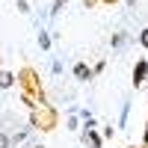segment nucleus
Masks as SVG:
<instances>
[{
	"label": "nucleus",
	"mask_w": 148,
	"mask_h": 148,
	"mask_svg": "<svg viewBox=\"0 0 148 148\" xmlns=\"http://www.w3.org/2000/svg\"><path fill=\"white\" fill-rule=\"evenodd\" d=\"M33 127H39V130H53V127H56V113H53L51 107H45V104L33 107Z\"/></svg>",
	"instance_id": "nucleus-1"
},
{
	"label": "nucleus",
	"mask_w": 148,
	"mask_h": 148,
	"mask_svg": "<svg viewBox=\"0 0 148 148\" xmlns=\"http://www.w3.org/2000/svg\"><path fill=\"white\" fill-rule=\"evenodd\" d=\"M18 80H21V86H24V92H30V95H36V89H39V77H36V71L33 68H24L21 74H18Z\"/></svg>",
	"instance_id": "nucleus-2"
},
{
	"label": "nucleus",
	"mask_w": 148,
	"mask_h": 148,
	"mask_svg": "<svg viewBox=\"0 0 148 148\" xmlns=\"http://www.w3.org/2000/svg\"><path fill=\"white\" fill-rule=\"evenodd\" d=\"M148 77V59H136V65H133V83H142Z\"/></svg>",
	"instance_id": "nucleus-3"
},
{
	"label": "nucleus",
	"mask_w": 148,
	"mask_h": 148,
	"mask_svg": "<svg viewBox=\"0 0 148 148\" xmlns=\"http://www.w3.org/2000/svg\"><path fill=\"white\" fill-rule=\"evenodd\" d=\"M74 77H77L80 83H86V80H92V68L86 65V62H77V65H74Z\"/></svg>",
	"instance_id": "nucleus-4"
},
{
	"label": "nucleus",
	"mask_w": 148,
	"mask_h": 148,
	"mask_svg": "<svg viewBox=\"0 0 148 148\" xmlns=\"http://www.w3.org/2000/svg\"><path fill=\"white\" fill-rule=\"evenodd\" d=\"M9 86H15V74L12 71H0V89H9Z\"/></svg>",
	"instance_id": "nucleus-5"
},
{
	"label": "nucleus",
	"mask_w": 148,
	"mask_h": 148,
	"mask_svg": "<svg viewBox=\"0 0 148 148\" xmlns=\"http://www.w3.org/2000/svg\"><path fill=\"white\" fill-rule=\"evenodd\" d=\"M83 139H86V145H89V148H101V136H98L95 130H89V133H86Z\"/></svg>",
	"instance_id": "nucleus-6"
},
{
	"label": "nucleus",
	"mask_w": 148,
	"mask_h": 148,
	"mask_svg": "<svg viewBox=\"0 0 148 148\" xmlns=\"http://www.w3.org/2000/svg\"><path fill=\"white\" fill-rule=\"evenodd\" d=\"M39 45H42V51H47V47H51V39L42 33V36H39Z\"/></svg>",
	"instance_id": "nucleus-7"
},
{
	"label": "nucleus",
	"mask_w": 148,
	"mask_h": 148,
	"mask_svg": "<svg viewBox=\"0 0 148 148\" xmlns=\"http://www.w3.org/2000/svg\"><path fill=\"white\" fill-rule=\"evenodd\" d=\"M139 45H142V47H148V27L139 33Z\"/></svg>",
	"instance_id": "nucleus-8"
},
{
	"label": "nucleus",
	"mask_w": 148,
	"mask_h": 148,
	"mask_svg": "<svg viewBox=\"0 0 148 148\" xmlns=\"http://www.w3.org/2000/svg\"><path fill=\"white\" fill-rule=\"evenodd\" d=\"M9 145H12V139L6 136V133H0V148H9Z\"/></svg>",
	"instance_id": "nucleus-9"
},
{
	"label": "nucleus",
	"mask_w": 148,
	"mask_h": 148,
	"mask_svg": "<svg viewBox=\"0 0 148 148\" xmlns=\"http://www.w3.org/2000/svg\"><path fill=\"white\" fill-rule=\"evenodd\" d=\"M18 12H30V3H27V0H18Z\"/></svg>",
	"instance_id": "nucleus-10"
},
{
	"label": "nucleus",
	"mask_w": 148,
	"mask_h": 148,
	"mask_svg": "<svg viewBox=\"0 0 148 148\" xmlns=\"http://www.w3.org/2000/svg\"><path fill=\"white\" fill-rule=\"evenodd\" d=\"M62 3H68V0H53V12H59V9H62Z\"/></svg>",
	"instance_id": "nucleus-11"
},
{
	"label": "nucleus",
	"mask_w": 148,
	"mask_h": 148,
	"mask_svg": "<svg viewBox=\"0 0 148 148\" xmlns=\"http://www.w3.org/2000/svg\"><path fill=\"white\" fill-rule=\"evenodd\" d=\"M83 3H86V6H95V3H98V0H83Z\"/></svg>",
	"instance_id": "nucleus-12"
},
{
	"label": "nucleus",
	"mask_w": 148,
	"mask_h": 148,
	"mask_svg": "<svg viewBox=\"0 0 148 148\" xmlns=\"http://www.w3.org/2000/svg\"><path fill=\"white\" fill-rule=\"evenodd\" d=\"M104 3H116V0H104Z\"/></svg>",
	"instance_id": "nucleus-13"
},
{
	"label": "nucleus",
	"mask_w": 148,
	"mask_h": 148,
	"mask_svg": "<svg viewBox=\"0 0 148 148\" xmlns=\"http://www.w3.org/2000/svg\"><path fill=\"white\" fill-rule=\"evenodd\" d=\"M36 148H45V145H36Z\"/></svg>",
	"instance_id": "nucleus-14"
},
{
	"label": "nucleus",
	"mask_w": 148,
	"mask_h": 148,
	"mask_svg": "<svg viewBox=\"0 0 148 148\" xmlns=\"http://www.w3.org/2000/svg\"><path fill=\"white\" fill-rule=\"evenodd\" d=\"M0 65H3V59H0Z\"/></svg>",
	"instance_id": "nucleus-15"
},
{
	"label": "nucleus",
	"mask_w": 148,
	"mask_h": 148,
	"mask_svg": "<svg viewBox=\"0 0 148 148\" xmlns=\"http://www.w3.org/2000/svg\"><path fill=\"white\" fill-rule=\"evenodd\" d=\"M130 148H136V145H130Z\"/></svg>",
	"instance_id": "nucleus-16"
}]
</instances>
